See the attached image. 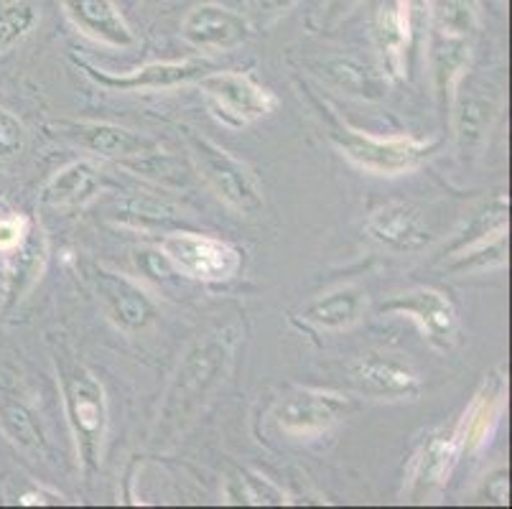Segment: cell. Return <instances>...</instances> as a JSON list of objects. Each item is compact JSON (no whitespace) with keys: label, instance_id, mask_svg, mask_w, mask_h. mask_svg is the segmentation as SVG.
Here are the masks:
<instances>
[{"label":"cell","instance_id":"obj_1","mask_svg":"<svg viewBox=\"0 0 512 509\" xmlns=\"http://www.w3.org/2000/svg\"><path fill=\"white\" fill-rule=\"evenodd\" d=\"M237 342H240V329L222 326V329L199 336L197 342L186 349L158 410V441L174 443L207 408L214 392L220 390L222 382L230 375Z\"/></svg>","mask_w":512,"mask_h":509},{"label":"cell","instance_id":"obj_2","mask_svg":"<svg viewBox=\"0 0 512 509\" xmlns=\"http://www.w3.org/2000/svg\"><path fill=\"white\" fill-rule=\"evenodd\" d=\"M57 372L79 469L87 479H92L102 466V448H105L107 426H110L105 387L85 364L74 359L57 357Z\"/></svg>","mask_w":512,"mask_h":509},{"label":"cell","instance_id":"obj_3","mask_svg":"<svg viewBox=\"0 0 512 509\" xmlns=\"http://www.w3.org/2000/svg\"><path fill=\"white\" fill-rule=\"evenodd\" d=\"M321 120L327 123V138L332 140L337 151L355 163L357 168L375 176H400L408 174L423 161L434 156L439 140H418L411 135H370L365 130L352 128L339 120L329 107H324Z\"/></svg>","mask_w":512,"mask_h":509},{"label":"cell","instance_id":"obj_4","mask_svg":"<svg viewBox=\"0 0 512 509\" xmlns=\"http://www.w3.org/2000/svg\"><path fill=\"white\" fill-rule=\"evenodd\" d=\"M449 105H454V140L462 161L479 156L505 105V87L495 77L464 72Z\"/></svg>","mask_w":512,"mask_h":509},{"label":"cell","instance_id":"obj_5","mask_svg":"<svg viewBox=\"0 0 512 509\" xmlns=\"http://www.w3.org/2000/svg\"><path fill=\"white\" fill-rule=\"evenodd\" d=\"M186 148L192 153V161L202 179L227 207L240 214H255L263 207V189L258 179L232 153L217 146L214 140L199 135L197 130H186Z\"/></svg>","mask_w":512,"mask_h":509},{"label":"cell","instance_id":"obj_6","mask_svg":"<svg viewBox=\"0 0 512 509\" xmlns=\"http://www.w3.org/2000/svg\"><path fill=\"white\" fill-rule=\"evenodd\" d=\"M209 110L227 128H245L276 112L278 97L245 72H209L199 79Z\"/></svg>","mask_w":512,"mask_h":509},{"label":"cell","instance_id":"obj_7","mask_svg":"<svg viewBox=\"0 0 512 509\" xmlns=\"http://www.w3.org/2000/svg\"><path fill=\"white\" fill-rule=\"evenodd\" d=\"M161 250L179 275L202 283H225L240 273L242 255L235 245L199 232H169Z\"/></svg>","mask_w":512,"mask_h":509},{"label":"cell","instance_id":"obj_8","mask_svg":"<svg viewBox=\"0 0 512 509\" xmlns=\"http://www.w3.org/2000/svg\"><path fill=\"white\" fill-rule=\"evenodd\" d=\"M51 130H57L59 138L82 148V151L92 153V156L125 163V166H133V163L158 156V146L151 138L115 123H102V120H59L57 125H51Z\"/></svg>","mask_w":512,"mask_h":509},{"label":"cell","instance_id":"obj_9","mask_svg":"<svg viewBox=\"0 0 512 509\" xmlns=\"http://www.w3.org/2000/svg\"><path fill=\"white\" fill-rule=\"evenodd\" d=\"M380 314L411 319L421 329L423 339L439 352H449L459 342L462 324L456 306L436 288H413L408 293H398L380 306Z\"/></svg>","mask_w":512,"mask_h":509},{"label":"cell","instance_id":"obj_10","mask_svg":"<svg viewBox=\"0 0 512 509\" xmlns=\"http://www.w3.org/2000/svg\"><path fill=\"white\" fill-rule=\"evenodd\" d=\"M77 67L90 77L92 82L105 87L110 92H158V90H176L181 84L199 82L214 72V64L209 59H174V62H151L133 72H107V69L95 67L85 59H74Z\"/></svg>","mask_w":512,"mask_h":509},{"label":"cell","instance_id":"obj_11","mask_svg":"<svg viewBox=\"0 0 512 509\" xmlns=\"http://www.w3.org/2000/svg\"><path fill=\"white\" fill-rule=\"evenodd\" d=\"M352 410L355 403L342 392L299 387L278 403L276 423L293 438H314L342 423Z\"/></svg>","mask_w":512,"mask_h":509},{"label":"cell","instance_id":"obj_12","mask_svg":"<svg viewBox=\"0 0 512 509\" xmlns=\"http://www.w3.org/2000/svg\"><path fill=\"white\" fill-rule=\"evenodd\" d=\"M253 28L245 13L232 11L220 3H202L181 21V39L194 49L225 54L248 44L253 39Z\"/></svg>","mask_w":512,"mask_h":509},{"label":"cell","instance_id":"obj_13","mask_svg":"<svg viewBox=\"0 0 512 509\" xmlns=\"http://www.w3.org/2000/svg\"><path fill=\"white\" fill-rule=\"evenodd\" d=\"M92 280H95L102 311L120 331L136 334V331L148 329L156 321V301L141 283L107 268H97Z\"/></svg>","mask_w":512,"mask_h":509},{"label":"cell","instance_id":"obj_14","mask_svg":"<svg viewBox=\"0 0 512 509\" xmlns=\"http://www.w3.org/2000/svg\"><path fill=\"white\" fill-rule=\"evenodd\" d=\"M349 375L357 392L372 400H416L423 387L416 367L400 354H365Z\"/></svg>","mask_w":512,"mask_h":509},{"label":"cell","instance_id":"obj_15","mask_svg":"<svg viewBox=\"0 0 512 509\" xmlns=\"http://www.w3.org/2000/svg\"><path fill=\"white\" fill-rule=\"evenodd\" d=\"M507 408V372L492 370L484 377L479 390L474 392L472 403L464 410L459 426L454 428L456 441L462 446V454L474 456L487 448L500 428L502 413Z\"/></svg>","mask_w":512,"mask_h":509},{"label":"cell","instance_id":"obj_16","mask_svg":"<svg viewBox=\"0 0 512 509\" xmlns=\"http://www.w3.org/2000/svg\"><path fill=\"white\" fill-rule=\"evenodd\" d=\"M365 232L370 240L398 255H413L434 242V230L421 207L408 202H390L367 217Z\"/></svg>","mask_w":512,"mask_h":509},{"label":"cell","instance_id":"obj_17","mask_svg":"<svg viewBox=\"0 0 512 509\" xmlns=\"http://www.w3.org/2000/svg\"><path fill=\"white\" fill-rule=\"evenodd\" d=\"M0 433L23 456L51 461V441L39 410L6 380H0Z\"/></svg>","mask_w":512,"mask_h":509},{"label":"cell","instance_id":"obj_18","mask_svg":"<svg viewBox=\"0 0 512 509\" xmlns=\"http://www.w3.org/2000/svg\"><path fill=\"white\" fill-rule=\"evenodd\" d=\"M372 39L380 54V69L406 77V54L413 39V0H383L372 23Z\"/></svg>","mask_w":512,"mask_h":509},{"label":"cell","instance_id":"obj_19","mask_svg":"<svg viewBox=\"0 0 512 509\" xmlns=\"http://www.w3.org/2000/svg\"><path fill=\"white\" fill-rule=\"evenodd\" d=\"M462 446L456 441V433H439L428 438L416 454L408 476V502H426L434 492H439L449 482L451 471L462 459Z\"/></svg>","mask_w":512,"mask_h":509},{"label":"cell","instance_id":"obj_20","mask_svg":"<svg viewBox=\"0 0 512 509\" xmlns=\"http://www.w3.org/2000/svg\"><path fill=\"white\" fill-rule=\"evenodd\" d=\"M62 8L87 39L115 49L136 46V34L113 0H62Z\"/></svg>","mask_w":512,"mask_h":509},{"label":"cell","instance_id":"obj_21","mask_svg":"<svg viewBox=\"0 0 512 509\" xmlns=\"http://www.w3.org/2000/svg\"><path fill=\"white\" fill-rule=\"evenodd\" d=\"M102 191L100 168L90 161H74L59 168L41 189V204L51 209H82Z\"/></svg>","mask_w":512,"mask_h":509},{"label":"cell","instance_id":"obj_22","mask_svg":"<svg viewBox=\"0 0 512 509\" xmlns=\"http://www.w3.org/2000/svg\"><path fill=\"white\" fill-rule=\"evenodd\" d=\"M319 74L329 87L357 100L377 102L388 95V74L357 56H332L319 64Z\"/></svg>","mask_w":512,"mask_h":509},{"label":"cell","instance_id":"obj_23","mask_svg":"<svg viewBox=\"0 0 512 509\" xmlns=\"http://www.w3.org/2000/svg\"><path fill=\"white\" fill-rule=\"evenodd\" d=\"M365 306L367 293L362 291V288L342 286L311 298V301L301 308V316H304L306 324L316 326V329L321 331H344L352 329V326L362 319Z\"/></svg>","mask_w":512,"mask_h":509},{"label":"cell","instance_id":"obj_24","mask_svg":"<svg viewBox=\"0 0 512 509\" xmlns=\"http://www.w3.org/2000/svg\"><path fill=\"white\" fill-rule=\"evenodd\" d=\"M46 258H49L46 232L36 227V224H31L21 245L8 252V268L3 270V275H6V293L11 296V303L21 301L23 293H29L34 288V283L44 273Z\"/></svg>","mask_w":512,"mask_h":509},{"label":"cell","instance_id":"obj_25","mask_svg":"<svg viewBox=\"0 0 512 509\" xmlns=\"http://www.w3.org/2000/svg\"><path fill=\"white\" fill-rule=\"evenodd\" d=\"M474 54V41L462 36H446L431 31V69H434L436 95L444 105H449L456 82L469 72Z\"/></svg>","mask_w":512,"mask_h":509},{"label":"cell","instance_id":"obj_26","mask_svg":"<svg viewBox=\"0 0 512 509\" xmlns=\"http://www.w3.org/2000/svg\"><path fill=\"white\" fill-rule=\"evenodd\" d=\"M510 232V199L505 194L492 196V202L484 204L472 222L462 230V235H456L454 242L444 250L446 260L462 255V252L472 250V247L484 245V242L495 240V237L507 235Z\"/></svg>","mask_w":512,"mask_h":509},{"label":"cell","instance_id":"obj_27","mask_svg":"<svg viewBox=\"0 0 512 509\" xmlns=\"http://www.w3.org/2000/svg\"><path fill=\"white\" fill-rule=\"evenodd\" d=\"M431 8V31L446 36L477 39L479 3L477 0H426Z\"/></svg>","mask_w":512,"mask_h":509},{"label":"cell","instance_id":"obj_28","mask_svg":"<svg viewBox=\"0 0 512 509\" xmlns=\"http://www.w3.org/2000/svg\"><path fill=\"white\" fill-rule=\"evenodd\" d=\"M41 11L34 0H6L0 3V56L21 46L36 31Z\"/></svg>","mask_w":512,"mask_h":509},{"label":"cell","instance_id":"obj_29","mask_svg":"<svg viewBox=\"0 0 512 509\" xmlns=\"http://www.w3.org/2000/svg\"><path fill=\"white\" fill-rule=\"evenodd\" d=\"M510 235V232H507ZM507 235L495 237V240L484 242V245L472 247V250L456 255V258L446 260V268L454 273H464V270H490L502 268L507 263Z\"/></svg>","mask_w":512,"mask_h":509},{"label":"cell","instance_id":"obj_30","mask_svg":"<svg viewBox=\"0 0 512 509\" xmlns=\"http://www.w3.org/2000/svg\"><path fill=\"white\" fill-rule=\"evenodd\" d=\"M237 492H227V502H245V504H288V497L268 482L265 476L255 474V471H245L242 479H237Z\"/></svg>","mask_w":512,"mask_h":509},{"label":"cell","instance_id":"obj_31","mask_svg":"<svg viewBox=\"0 0 512 509\" xmlns=\"http://www.w3.org/2000/svg\"><path fill=\"white\" fill-rule=\"evenodd\" d=\"M26 140H29L26 125L11 110L0 107V161L16 158L26 148Z\"/></svg>","mask_w":512,"mask_h":509},{"label":"cell","instance_id":"obj_32","mask_svg":"<svg viewBox=\"0 0 512 509\" xmlns=\"http://www.w3.org/2000/svg\"><path fill=\"white\" fill-rule=\"evenodd\" d=\"M299 0H242L245 6V16L250 18L253 26H271L278 18L286 16Z\"/></svg>","mask_w":512,"mask_h":509},{"label":"cell","instance_id":"obj_33","mask_svg":"<svg viewBox=\"0 0 512 509\" xmlns=\"http://www.w3.org/2000/svg\"><path fill=\"white\" fill-rule=\"evenodd\" d=\"M29 227L31 222L23 214H0V255H8L11 250H16L23 237H26V232H29Z\"/></svg>","mask_w":512,"mask_h":509},{"label":"cell","instance_id":"obj_34","mask_svg":"<svg viewBox=\"0 0 512 509\" xmlns=\"http://www.w3.org/2000/svg\"><path fill=\"white\" fill-rule=\"evenodd\" d=\"M482 497H484V502L500 504V507L510 504V471L495 469L492 474L484 476Z\"/></svg>","mask_w":512,"mask_h":509},{"label":"cell","instance_id":"obj_35","mask_svg":"<svg viewBox=\"0 0 512 509\" xmlns=\"http://www.w3.org/2000/svg\"><path fill=\"white\" fill-rule=\"evenodd\" d=\"M360 3L362 0H324V3H321V26H337V23L342 21V18H347Z\"/></svg>","mask_w":512,"mask_h":509},{"label":"cell","instance_id":"obj_36","mask_svg":"<svg viewBox=\"0 0 512 509\" xmlns=\"http://www.w3.org/2000/svg\"><path fill=\"white\" fill-rule=\"evenodd\" d=\"M18 504H21V507H46V504L57 507V504H64V497L59 492H54V489L34 487L18 497Z\"/></svg>","mask_w":512,"mask_h":509},{"label":"cell","instance_id":"obj_37","mask_svg":"<svg viewBox=\"0 0 512 509\" xmlns=\"http://www.w3.org/2000/svg\"><path fill=\"white\" fill-rule=\"evenodd\" d=\"M6 212H11V207H8L6 196H3V191H0V214H6Z\"/></svg>","mask_w":512,"mask_h":509},{"label":"cell","instance_id":"obj_38","mask_svg":"<svg viewBox=\"0 0 512 509\" xmlns=\"http://www.w3.org/2000/svg\"><path fill=\"white\" fill-rule=\"evenodd\" d=\"M0 291H6V275H3V270H0Z\"/></svg>","mask_w":512,"mask_h":509}]
</instances>
